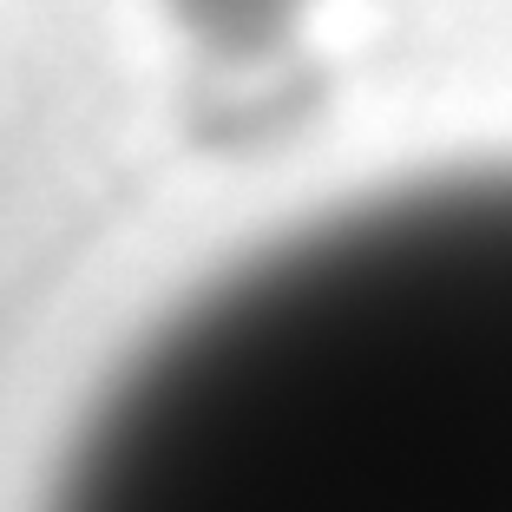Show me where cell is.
<instances>
[{"instance_id":"cell-1","label":"cell","mask_w":512,"mask_h":512,"mask_svg":"<svg viewBox=\"0 0 512 512\" xmlns=\"http://www.w3.org/2000/svg\"><path fill=\"white\" fill-rule=\"evenodd\" d=\"M40 512H512V165L394 184L204 283Z\"/></svg>"},{"instance_id":"cell-2","label":"cell","mask_w":512,"mask_h":512,"mask_svg":"<svg viewBox=\"0 0 512 512\" xmlns=\"http://www.w3.org/2000/svg\"><path fill=\"white\" fill-rule=\"evenodd\" d=\"M191 40H204L211 53H263L289 33V20L302 14V0H165Z\"/></svg>"}]
</instances>
